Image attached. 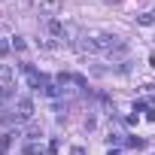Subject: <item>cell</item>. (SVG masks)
I'll use <instances>...</instances> for the list:
<instances>
[{
  "instance_id": "12",
  "label": "cell",
  "mask_w": 155,
  "mask_h": 155,
  "mask_svg": "<svg viewBox=\"0 0 155 155\" xmlns=\"http://www.w3.org/2000/svg\"><path fill=\"white\" fill-rule=\"evenodd\" d=\"M146 119H149V122H155V107H152V110H146Z\"/></svg>"
},
{
  "instance_id": "10",
  "label": "cell",
  "mask_w": 155,
  "mask_h": 155,
  "mask_svg": "<svg viewBox=\"0 0 155 155\" xmlns=\"http://www.w3.org/2000/svg\"><path fill=\"white\" fill-rule=\"evenodd\" d=\"M9 76H12V70H9V67H0V79H9Z\"/></svg>"
},
{
  "instance_id": "3",
  "label": "cell",
  "mask_w": 155,
  "mask_h": 155,
  "mask_svg": "<svg viewBox=\"0 0 155 155\" xmlns=\"http://www.w3.org/2000/svg\"><path fill=\"white\" fill-rule=\"evenodd\" d=\"M31 119H34V101H31V97L15 101V107L3 116V122H6V125H12V122H15V125H25V122H31Z\"/></svg>"
},
{
  "instance_id": "13",
  "label": "cell",
  "mask_w": 155,
  "mask_h": 155,
  "mask_svg": "<svg viewBox=\"0 0 155 155\" xmlns=\"http://www.w3.org/2000/svg\"><path fill=\"white\" fill-rule=\"evenodd\" d=\"M107 155H119V152H116V149H110V152H107Z\"/></svg>"
},
{
  "instance_id": "9",
  "label": "cell",
  "mask_w": 155,
  "mask_h": 155,
  "mask_svg": "<svg viewBox=\"0 0 155 155\" xmlns=\"http://www.w3.org/2000/svg\"><path fill=\"white\" fill-rule=\"evenodd\" d=\"M12 49H18V52H21V49H25V40H21V37H15V40H12Z\"/></svg>"
},
{
  "instance_id": "8",
  "label": "cell",
  "mask_w": 155,
  "mask_h": 155,
  "mask_svg": "<svg viewBox=\"0 0 155 155\" xmlns=\"http://www.w3.org/2000/svg\"><path fill=\"white\" fill-rule=\"evenodd\" d=\"M0 55H9V43H6L3 37H0Z\"/></svg>"
},
{
  "instance_id": "6",
  "label": "cell",
  "mask_w": 155,
  "mask_h": 155,
  "mask_svg": "<svg viewBox=\"0 0 155 155\" xmlns=\"http://www.w3.org/2000/svg\"><path fill=\"white\" fill-rule=\"evenodd\" d=\"M12 94H15V85H3V88H0V107H3Z\"/></svg>"
},
{
  "instance_id": "7",
  "label": "cell",
  "mask_w": 155,
  "mask_h": 155,
  "mask_svg": "<svg viewBox=\"0 0 155 155\" xmlns=\"http://www.w3.org/2000/svg\"><path fill=\"white\" fill-rule=\"evenodd\" d=\"M152 21H155V15H152V12H143V15H140V25H146V28H149Z\"/></svg>"
},
{
  "instance_id": "4",
  "label": "cell",
  "mask_w": 155,
  "mask_h": 155,
  "mask_svg": "<svg viewBox=\"0 0 155 155\" xmlns=\"http://www.w3.org/2000/svg\"><path fill=\"white\" fill-rule=\"evenodd\" d=\"M61 9H64V0H43V3H40L43 15H58Z\"/></svg>"
},
{
  "instance_id": "5",
  "label": "cell",
  "mask_w": 155,
  "mask_h": 155,
  "mask_svg": "<svg viewBox=\"0 0 155 155\" xmlns=\"http://www.w3.org/2000/svg\"><path fill=\"white\" fill-rule=\"evenodd\" d=\"M21 152H25V155H43V143H37V140H28Z\"/></svg>"
},
{
  "instance_id": "11",
  "label": "cell",
  "mask_w": 155,
  "mask_h": 155,
  "mask_svg": "<svg viewBox=\"0 0 155 155\" xmlns=\"http://www.w3.org/2000/svg\"><path fill=\"white\" fill-rule=\"evenodd\" d=\"M70 155H85V149H82V146H73V149H70Z\"/></svg>"
},
{
  "instance_id": "1",
  "label": "cell",
  "mask_w": 155,
  "mask_h": 155,
  "mask_svg": "<svg viewBox=\"0 0 155 155\" xmlns=\"http://www.w3.org/2000/svg\"><path fill=\"white\" fill-rule=\"evenodd\" d=\"M73 46L85 52V55H94V52H104L110 58H125V43L116 37V34H104V31H91V34H82L79 40H73Z\"/></svg>"
},
{
  "instance_id": "2",
  "label": "cell",
  "mask_w": 155,
  "mask_h": 155,
  "mask_svg": "<svg viewBox=\"0 0 155 155\" xmlns=\"http://www.w3.org/2000/svg\"><path fill=\"white\" fill-rule=\"evenodd\" d=\"M55 82H58V88H61V97H76V94H85V91H88L85 76H76V73H58Z\"/></svg>"
}]
</instances>
